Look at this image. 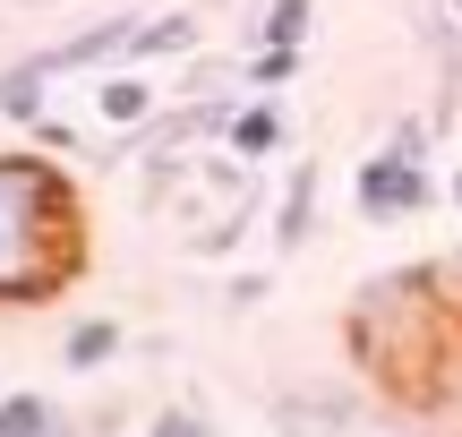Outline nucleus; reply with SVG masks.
Segmentation results:
<instances>
[{"mask_svg":"<svg viewBox=\"0 0 462 437\" xmlns=\"http://www.w3.org/2000/svg\"><path fill=\"white\" fill-rule=\"evenodd\" d=\"M446 9H454V26H462V0H446Z\"/></svg>","mask_w":462,"mask_h":437,"instance_id":"22","label":"nucleus"},{"mask_svg":"<svg viewBox=\"0 0 462 437\" xmlns=\"http://www.w3.org/2000/svg\"><path fill=\"white\" fill-rule=\"evenodd\" d=\"M274 292V274H231V309H257Z\"/></svg>","mask_w":462,"mask_h":437,"instance_id":"17","label":"nucleus"},{"mask_svg":"<svg viewBox=\"0 0 462 437\" xmlns=\"http://www.w3.org/2000/svg\"><path fill=\"white\" fill-rule=\"evenodd\" d=\"M43 103H51V78H43V60H9L0 69V120H17V129H34L43 120Z\"/></svg>","mask_w":462,"mask_h":437,"instance_id":"11","label":"nucleus"},{"mask_svg":"<svg viewBox=\"0 0 462 437\" xmlns=\"http://www.w3.org/2000/svg\"><path fill=\"white\" fill-rule=\"evenodd\" d=\"M265 421H274L282 437H343V429H368V395H351V386H334V395H274Z\"/></svg>","mask_w":462,"mask_h":437,"instance_id":"5","label":"nucleus"},{"mask_svg":"<svg viewBox=\"0 0 462 437\" xmlns=\"http://www.w3.org/2000/svg\"><path fill=\"white\" fill-rule=\"evenodd\" d=\"M429 129H437V120H394V129H385V146L411 154V163H429Z\"/></svg>","mask_w":462,"mask_h":437,"instance_id":"16","label":"nucleus"},{"mask_svg":"<svg viewBox=\"0 0 462 437\" xmlns=\"http://www.w3.org/2000/svg\"><path fill=\"white\" fill-rule=\"evenodd\" d=\"M343 343L360 360V377H377V395L394 404H446V369H454V301H446V266H394L377 284L351 292Z\"/></svg>","mask_w":462,"mask_h":437,"instance_id":"1","label":"nucleus"},{"mask_svg":"<svg viewBox=\"0 0 462 437\" xmlns=\"http://www.w3.org/2000/svg\"><path fill=\"white\" fill-rule=\"evenodd\" d=\"M34 137H43V154H69V146H78V129H69V120H34Z\"/></svg>","mask_w":462,"mask_h":437,"instance_id":"18","label":"nucleus"},{"mask_svg":"<svg viewBox=\"0 0 462 437\" xmlns=\"http://www.w3.org/2000/svg\"><path fill=\"white\" fill-rule=\"evenodd\" d=\"M189 51H198V9L180 0V9H146V17H137V34L120 43V60H129V69H163V60L180 69Z\"/></svg>","mask_w":462,"mask_h":437,"instance_id":"8","label":"nucleus"},{"mask_svg":"<svg viewBox=\"0 0 462 437\" xmlns=\"http://www.w3.org/2000/svg\"><path fill=\"white\" fill-rule=\"evenodd\" d=\"M446 198H454V206H462V163H454V172H446Z\"/></svg>","mask_w":462,"mask_h":437,"instance_id":"19","label":"nucleus"},{"mask_svg":"<svg viewBox=\"0 0 462 437\" xmlns=\"http://www.w3.org/2000/svg\"><path fill=\"white\" fill-rule=\"evenodd\" d=\"M154 112H163V86H154V69L112 60V69L95 78V120H103V129H146Z\"/></svg>","mask_w":462,"mask_h":437,"instance_id":"6","label":"nucleus"},{"mask_svg":"<svg viewBox=\"0 0 462 437\" xmlns=\"http://www.w3.org/2000/svg\"><path fill=\"white\" fill-rule=\"evenodd\" d=\"M454 257H462V249H454Z\"/></svg>","mask_w":462,"mask_h":437,"instance_id":"23","label":"nucleus"},{"mask_svg":"<svg viewBox=\"0 0 462 437\" xmlns=\"http://www.w3.org/2000/svg\"><path fill=\"white\" fill-rule=\"evenodd\" d=\"M454 437H462V429H454Z\"/></svg>","mask_w":462,"mask_h":437,"instance_id":"24","label":"nucleus"},{"mask_svg":"<svg viewBox=\"0 0 462 437\" xmlns=\"http://www.w3.org/2000/svg\"><path fill=\"white\" fill-rule=\"evenodd\" d=\"M309 232H317V163H300V172H282V189H274V257H291Z\"/></svg>","mask_w":462,"mask_h":437,"instance_id":"10","label":"nucleus"},{"mask_svg":"<svg viewBox=\"0 0 462 437\" xmlns=\"http://www.w3.org/2000/svg\"><path fill=\"white\" fill-rule=\"evenodd\" d=\"M43 437H78V421H51V429H43Z\"/></svg>","mask_w":462,"mask_h":437,"instance_id":"20","label":"nucleus"},{"mask_svg":"<svg viewBox=\"0 0 462 437\" xmlns=\"http://www.w3.org/2000/svg\"><path fill=\"white\" fill-rule=\"evenodd\" d=\"M51 421H69L51 386H0V437H43Z\"/></svg>","mask_w":462,"mask_h":437,"instance_id":"12","label":"nucleus"},{"mask_svg":"<svg viewBox=\"0 0 462 437\" xmlns=\"http://www.w3.org/2000/svg\"><path fill=\"white\" fill-rule=\"evenodd\" d=\"M146 437H215V421H206L198 404H154L146 412Z\"/></svg>","mask_w":462,"mask_h":437,"instance_id":"15","label":"nucleus"},{"mask_svg":"<svg viewBox=\"0 0 462 437\" xmlns=\"http://www.w3.org/2000/svg\"><path fill=\"white\" fill-rule=\"evenodd\" d=\"M309 26H317V0H265L240 51H257V43H309Z\"/></svg>","mask_w":462,"mask_h":437,"instance_id":"14","label":"nucleus"},{"mask_svg":"<svg viewBox=\"0 0 462 437\" xmlns=\"http://www.w3.org/2000/svg\"><path fill=\"white\" fill-rule=\"evenodd\" d=\"M86 274V198L51 154H0V309H51Z\"/></svg>","mask_w":462,"mask_h":437,"instance_id":"2","label":"nucleus"},{"mask_svg":"<svg viewBox=\"0 0 462 437\" xmlns=\"http://www.w3.org/2000/svg\"><path fill=\"white\" fill-rule=\"evenodd\" d=\"M17 9H51V0H17Z\"/></svg>","mask_w":462,"mask_h":437,"instance_id":"21","label":"nucleus"},{"mask_svg":"<svg viewBox=\"0 0 462 437\" xmlns=\"http://www.w3.org/2000/svg\"><path fill=\"white\" fill-rule=\"evenodd\" d=\"M351 206H360V223H411L437 206V172L394 146H368L360 172H351Z\"/></svg>","mask_w":462,"mask_h":437,"instance_id":"3","label":"nucleus"},{"mask_svg":"<svg viewBox=\"0 0 462 437\" xmlns=\"http://www.w3.org/2000/svg\"><path fill=\"white\" fill-rule=\"evenodd\" d=\"M137 17H146V9H112V17H103V26H78V34H69V43L34 51V60H43V78H103V69L120 60V43H129V34H137Z\"/></svg>","mask_w":462,"mask_h":437,"instance_id":"4","label":"nucleus"},{"mask_svg":"<svg viewBox=\"0 0 462 437\" xmlns=\"http://www.w3.org/2000/svg\"><path fill=\"white\" fill-rule=\"evenodd\" d=\"M120 352H129V318H69V335H60V369L69 377L112 369Z\"/></svg>","mask_w":462,"mask_h":437,"instance_id":"9","label":"nucleus"},{"mask_svg":"<svg viewBox=\"0 0 462 437\" xmlns=\"http://www.w3.org/2000/svg\"><path fill=\"white\" fill-rule=\"evenodd\" d=\"M309 69V43H257V51H240V78H248V95H282V86Z\"/></svg>","mask_w":462,"mask_h":437,"instance_id":"13","label":"nucleus"},{"mask_svg":"<svg viewBox=\"0 0 462 437\" xmlns=\"http://www.w3.org/2000/svg\"><path fill=\"white\" fill-rule=\"evenodd\" d=\"M223 146L240 154V163H274L282 146H291V112H282L274 95H240L223 120Z\"/></svg>","mask_w":462,"mask_h":437,"instance_id":"7","label":"nucleus"}]
</instances>
